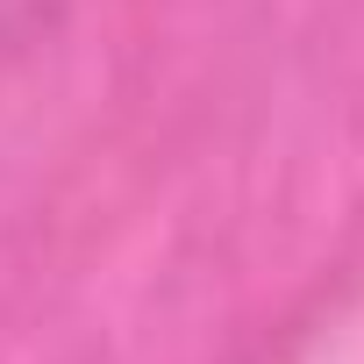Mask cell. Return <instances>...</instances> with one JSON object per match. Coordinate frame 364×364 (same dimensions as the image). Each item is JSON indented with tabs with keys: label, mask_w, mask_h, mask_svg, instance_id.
<instances>
[{
	"label": "cell",
	"mask_w": 364,
	"mask_h": 364,
	"mask_svg": "<svg viewBox=\"0 0 364 364\" xmlns=\"http://www.w3.org/2000/svg\"><path fill=\"white\" fill-rule=\"evenodd\" d=\"M72 8H79V0H0V58H22L50 29H65Z\"/></svg>",
	"instance_id": "cell-1"
}]
</instances>
